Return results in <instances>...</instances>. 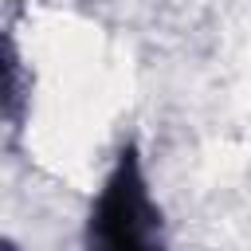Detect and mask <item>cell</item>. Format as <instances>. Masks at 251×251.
<instances>
[{"label":"cell","instance_id":"7a4b0ae2","mask_svg":"<svg viewBox=\"0 0 251 251\" xmlns=\"http://www.w3.org/2000/svg\"><path fill=\"white\" fill-rule=\"evenodd\" d=\"M27 90H31V78H27L24 55L16 39L0 31V122H8L12 129H20L27 118V98H31Z\"/></svg>","mask_w":251,"mask_h":251},{"label":"cell","instance_id":"3957f363","mask_svg":"<svg viewBox=\"0 0 251 251\" xmlns=\"http://www.w3.org/2000/svg\"><path fill=\"white\" fill-rule=\"evenodd\" d=\"M0 251H16V243L12 239H0Z\"/></svg>","mask_w":251,"mask_h":251},{"label":"cell","instance_id":"6da1fadb","mask_svg":"<svg viewBox=\"0 0 251 251\" xmlns=\"http://www.w3.org/2000/svg\"><path fill=\"white\" fill-rule=\"evenodd\" d=\"M86 251H165V216L149 192L137 145H126L98 188L86 227Z\"/></svg>","mask_w":251,"mask_h":251}]
</instances>
